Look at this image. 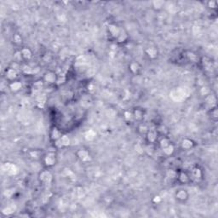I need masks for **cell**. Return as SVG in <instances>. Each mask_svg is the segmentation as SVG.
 <instances>
[{
  "label": "cell",
  "mask_w": 218,
  "mask_h": 218,
  "mask_svg": "<svg viewBox=\"0 0 218 218\" xmlns=\"http://www.w3.org/2000/svg\"><path fill=\"white\" fill-rule=\"evenodd\" d=\"M170 143V140H169V138L166 136H161V138L159 141V144H160V147L161 148H165L166 146H168Z\"/></svg>",
  "instance_id": "18"
},
{
  "label": "cell",
  "mask_w": 218,
  "mask_h": 218,
  "mask_svg": "<svg viewBox=\"0 0 218 218\" xmlns=\"http://www.w3.org/2000/svg\"><path fill=\"white\" fill-rule=\"evenodd\" d=\"M149 130V129L148 128V126L146 125V124H141L140 126H139V131L141 132L142 134H145L148 132Z\"/></svg>",
  "instance_id": "22"
},
{
  "label": "cell",
  "mask_w": 218,
  "mask_h": 218,
  "mask_svg": "<svg viewBox=\"0 0 218 218\" xmlns=\"http://www.w3.org/2000/svg\"><path fill=\"white\" fill-rule=\"evenodd\" d=\"M51 177H52V176L49 171H43L42 173L40 174V180L46 184L51 181Z\"/></svg>",
  "instance_id": "13"
},
{
  "label": "cell",
  "mask_w": 218,
  "mask_h": 218,
  "mask_svg": "<svg viewBox=\"0 0 218 218\" xmlns=\"http://www.w3.org/2000/svg\"><path fill=\"white\" fill-rule=\"evenodd\" d=\"M146 54L150 59H155L158 56V50L154 47H151L146 50Z\"/></svg>",
  "instance_id": "16"
},
{
  "label": "cell",
  "mask_w": 218,
  "mask_h": 218,
  "mask_svg": "<svg viewBox=\"0 0 218 218\" xmlns=\"http://www.w3.org/2000/svg\"><path fill=\"white\" fill-rule=\"evenodd\" d=\"M175 197L179 202H185L188 199V193L185 189H179L176 192Z\"/></svg>",
  "instance_id": "4"
},
{
  "label": "cell",
  "mask_w": 218,
  "mask_h": 218,
  "mask_svg": "<svg viewBox=\"0 0 218 218\" xmlns=\"http://www.w3.org/2000/svg\"><path fill=\"white\" fill-rule=\"evenodd\" d=\"M208 7L211 10H216L217 7V2H216V1L208 2Z\"/></svg>",
  "instance_id": "25"
},
{
  "label": "cell",
  "mask_w": 218,
  "mask_h": 218,
  "mask_svg": "<svg viewBox=\"0 0 218 218\" xmlns=\"http://www.w3.org/2000/svg\"><path fill=\"white\" fill-rule=\"evenodd\" d=\"M162 150H163V154H164L166 155V156H170L175 152V148H174V146L172 144L170 143L168 146H166L165 148H162Z\"/></svg>",
  "instance_id": "17"
},
{
  "label": "cell",
  "mask_w": 218,
  "mask_h": 218,
  "mask_svg": "<svg viewBox=\"0 0 218 218\" xmlns=\"http://www.w3.org/2000/svg\"><path fill=\"white\" fill-rule=\"evenodd\" d=\"M193 146H194V142L190 139H184L181 142V148L185 150L191 149Z\"/></svg>",
  "instance_id": "14"
},
{
  "label": "cell",
  "mask_w": 218,
  "mask_h": 218,
  "mask_svg": "<svg viewBox=\"0 0 218 218\" xmlns=\"http://www.w3.org/2000/svg\"><path fill=\"white\" fill-rule=\"evenodd\" d=\"M165 4V3L164 2H162V1H157V2H154V7L155 9H157V10H160L161 9L163 5Z\"/></svg>",
  "instance_id": "23"
},
{
  "label": "cell",
  "mask_w": 218,
  "mask_h": 218,
  "mask_svg": "<svg viewBox=\"0 0 218 218\" xmlns=\"http://www.w3.org/2000/svg\"><path fill=\"white\" fill-rule=\"evenodd\" d=\"M132 116H133V118L136 120L141 121L144 118L143 110H142L141 108H136L132 112Z\"/></svg>",
  "instance_id": "12"
},
{
  "label": "cell",
  "mask_w": 218,
  "mask_h": 218,
  "mask_svg": "<svg viewBox=\"0 0 218 218\" xmlns=\"http://www.w3.org/2000/svg\"><path fill=\"white\" fill-rule=\"evenodd\" d=\"M13 40H14V43L17 44V45H21V43H22V37L20 34H18V33H16L14 35V37H13Z\"/></svg>",
  "instance_id": "20"
},
{
  "label": "cell",
  "mask_w": 218,
  "mask_h": 218,
  "mask_svg": "<svg viewBox=\"0 0 218 218\" xmlns=\"http://www.w3.org/2000/svg\"><path fill=\"white\" fill-rule=\"evenodd\" d=\"M62 136V134L60 131V130L57 129L56 127H54L51 131H50V139L54 141V142H56L57 140L61 138Z\"/></svg>",
  "instance_id": "9"
},
{
  "label": "cell",
  "mask_w": 218,
  "mask_h": 218,
  "mask_svg": "<svg viewBox=\"0 0 218 218\" xmlns=\"http://www.w3.org/2000/svg\"><path fill=\"white\" fill-rule=\"evenodd\" d=\"M21 53V56H22V59L23 61H30L32 57V53L31 51V49L28 48H22L20 50Z\"/></svg>",
  "instance_id": "8"
},
{
  "label": "cell",
  "mask_w": 218,
  "mask_h": 218,
  "mask_svg": "<svg viewBox=\"0 0 218 218\" xmlns=\"http://www.w3.org/2000/svg\"><path fill=\"white\" fill-rule=\"evenodd\" d=\"M146 140L150 144L156 143V142L158 141V133H157V131L149 130L146 133Z\"/></svg>",
  "instance_id": "3"
},
{
  "label": "cell",
  "mask_w": 218,
  "mask_h": 218,
  "mask_svg": "<svg viewBox=\"0 0 218 218\" xmlns=\"http://www.w3.org/2000/svg\"><path fill=\"white\" fill-rule=\"evenodd\" d=\"M17 74H18L17 71L14 69V68H12V67H9L5 72L6 79L9 80L10 82L16 81V78H17Z\"/></svg>",
  "instance_id": "6"
},
{
  "label": "cell",
  "mask_w": 218,
  "mask_h": 218,
  "mask_svg": "<svg viewBox=\"0 0 218 218\" xmlns=\"http://www.w3.org/2000/svg\"><path fill=\"white\" fill-rule=\"evenodd\" d=\"M124 117H125V118L126 119H130L131 118H133V116H132V112H124Z\"/></svg>",
  "instance_id": "26"
},
{
  "label": "cell",
  "mask_w": 218,
  "mask_h": 218,
  "mask_svg": "<svg viewBox=\"0 0 218 218\" xmlns=\"http://www.w3.org/2000/svg\"><path fill=\"white\" fill-rule=\"evenodd\" d=\"M43 163L47 167H51L56 163V157L54 152H49L43 158Z\"/></svg>",
  "instance_id": "2"
},
{
  "label": "cell",
  "mask_w": 218,
  "mask_h": 218,
  "mask_svg": "<svg viewBox=\"0 0 218 218\" xmlns=\"http://www.w3.org/2000/svg\"><path fill=\"white\" fill-rule=\"evenodd\" d=\"M43 81L48 83L49 85L55 84L57 81V77H56V75H55V73L54 72L49 71L48 73H46L44 74V76H43Z\"/></svg>",
  "instance_id": "5"
},
{
  "label": "cell",
  "mask_w": 218,
  "mask_h": 218,
  "mask_svg": "<svg viewBox=\"0 0 218 218\" xmlns=\"http://www.w3.org/2000/svg\"><path fill=\"white\" fill-rule=\"evenodd\" d=\"M129 69H130V71L131 73H133V74H137L139 72H140V70H141V66L139 65L138 62H136V61H132L131 63L130 64V66H129Z\"/></svg>",
  "instance_id": "11"
},
{
  "label": "cell",
  "mask_w": 218,
  "mask_h": 218,
  "mask_svg": "<svg viewBox=\"0 0 218 218\" xmlns=\"http://www.w3.org/2000/svg\"><path fill=\"white\" fill-rule=\"evenodd\" d=\"M77 156L83 162H87V161H89L90 159H91V156L89 154L88 151H86L85 149H80V150H79L77 152Z\"/></svg>",
  "instance_id": "7"
},
{
  "label": "cell",
  "mask_w": 218,
  "mask_h": 218,
  "mask_svg": "<svg viewBox=\"0 0 218 218\" xmlns=\"http://www.w3.org/2000/svg\"><path fill=\"white\" fill-rule=\"evenodd\" d=\"M154 201H155V202H157V201H158V203L160 202V201H161V198H160V196H155V197H154Z\"/></svg>",
  "instance_id": "27"
},
{
  "label": "cell",
  "mask_w": 218,
  "mask_h": 218,
  "mask_svg": "<svg viewBox=\"0 0 218 218\" xmlns=\"http://www.w3.org/2000/svg\"><path fill=\"white\" fill-rule=\"evenodd\" d=\"M176 179L179 183H181V185H186L189 181H190V176L187 173L186 171H179L176 173Z\"/></svg>",
  "instance_id": "1"
},
{
  "label": "cell",
  "mask_w": 218,
  "mask_h": 218,
  "mask_svg": "<svg viewBox=\"0 0 218 218\" xmlns=\"http://www.w3.org/2000/svg\"><path fill=\"white\" fill-rule=\"evenodd\" d=\"M22 88V85L20 81H13V82H10V89L11 91H14V92H16V91H19L20 90H21Z\"/></svg>",
  "instance_id": "15"
},
{
  "label": "cell",
  "mask_w": 218,
  "mask_h": 218,
  "mask_svg": "<svg viewBox=\"0 0 218 218\" xmlns=\"http://www.w3.org/2000/svg\"><path fill=\"white\" fill-rule=\"evenodd\" d=\"M192 176H193V178H195V179L200 178L201 176H202L201 170H199V168H194V169L193 170V174H192Z\"/></svg>",
  "instance_id": "19"
},
{
  "label": "cell",
  "mask_w": 218,
  "mask_h": 218,
  "mask_svg": "<svg viewBox=\"0 0 218 218\" xmlns=\"http://www.w3.org/2000/svg\"><path fill=\"white\" fill-rule=\"evenodd\" d=\"M211 118L213 120L217 119V107L211 108Z\"/></svg>",
  "instance_id": "24"
},
{
  "label": "cell",
  "mask_w": 218,
  "mask_h": 218,
  "mask_svg": "<svg viewBox=\"0 0 218 218\" xmlns=\"http://www.w3.org/2000/svg\"><path fill=\"white\" fill-rule=\"evenodd\" d=\"M126 39H127V34H126L125 32L123 33V32L121 31L120 34H119V36L117 37V40L118 42H124Z\"/></svg>",
  "instance_id": "21"
},
{
  "label": "cell",
  "mask_w": 218,
  "mask_h": 218,
  "mask_svg": "<svg viewBox=\"0 0 218 218\" xmlns=\"http://www.w3.org/2000/svg\"><path fill=\"white\" fill-rule=\"evenodd\" d=\"M122 30H120V28L117 27L116 25H110L109 26V32L114 38L117 39V37L119 36L120 32Z\"/></svg>",
  "instance_id": "10"
}]
</instances>
